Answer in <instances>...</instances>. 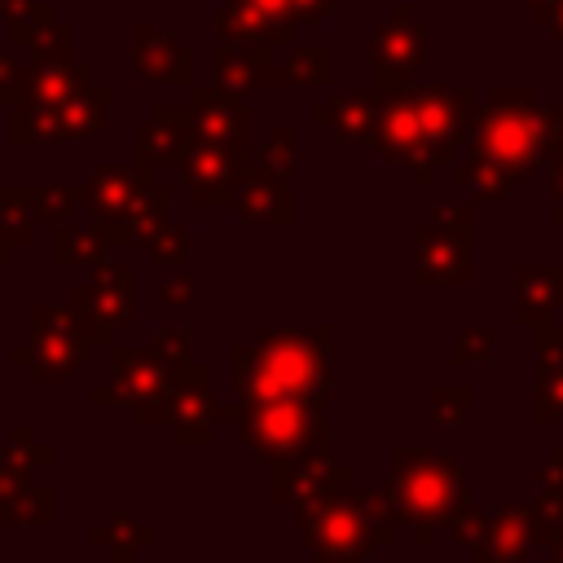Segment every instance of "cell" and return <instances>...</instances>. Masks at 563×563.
Returning a JSON list of instances; mask_svg holds the SVG:
<instances>
[{
    "label": "cell",
    "instance_id": "obj_4",
    "mask_svg": "<svg viewBox=\"0 0 563 563\" xmlns=\"http://www.w3.org/2000/svg\"><path fill=\"white\" fill-rule=\"evenodd\" d=\"M48 519V493L40 484H26L9 501H0V523H40Z\"/></svg>",
    "mask_w": 563,
    "mask_h": 563
},
{
    "label": "cell",
    "instance_id": "obj_6",
    "mask_svg": "<svg viewBox=\"0 0 563 563\" xmlns=\"http://www.w3.org/2000/svg\"><path fill=\"white\" fill-rule=\"evenodd\" d=\"M66 211H70V189H40V194H35L31 216H40V220H62Z\"/></svg>",
    "mask_w": 563,
    "mask_h": 563
},
{
    "label": "cell",
    "instance_id": "obj_5",
    "mask_svg": "<svg viewBox=\"0 0 563 563\" xmlns=\"http://www.w3.org/2000/svg\"><path fill=\"white\" fill-rule=\"evenodd\" d=\"M0 457H9L13 466H22V471H31L35 462H44V457H48V449H40V444L31 440V431H13V440H9V449H4Z\"/></svg>",
    "mask_w": 563,
    "mask_h": 563
},
{
    "label": "cell",
    "instance_id": "obj_2",
    "mask_svg": "<svg viewBox=\"0 0 563 563\" xmlns=\"http://www.w3.org/2000/svg\"><path fill=\"white\" fill-rule=\"evenodd\" d=\"M128 268H114L106 273L101 282L92 286H79L75 290V308L84 321H97V325H114V321H128V308H132V286H128Z\"/></svg>",
    "mask_w": 563,
    "mask_h": 563
},
{
    "label": "cell",
    "instance_id": "obj_1",
    "mask_svg": "<svg viewBox=\"0 0 563 563\" xmlns=\"http://www.w3.org/2000/svg\"><path fill=\"white\" fill-rule=\"evenodd\" d=\"M84 361V334L75 312L62 308H35V343H31V369L40 383L70 374Z\"/></svg>",
    "mask_w": 563,
    "mask_h": 563
},
{
    "label": "cell",
    "instance_id": "obj_3",
    "mask_svg": "<svg viewBox=\"0 0 563 563\" xmlns=\"http://www.w3.org/2000/svg\"><path fill=\"white\" fill-rule=\"evenodd\" d=\"M119 378H123V391L132 400H154L167 391V369L154 361V356H141L132 347H119Z\"/></svg>",
    "mask_w": 563,
    "mask_h": 563
},
{
    "label": "cell",
    "instance_id": "obj_7",
    "mask_svg": "<svg viewBox=\"0 0 563 563\" xmlns=\"http://www.w3.org/2000/svg\"><path fill=\"white\" fill-rule=\"evenodd\" d=\"M4 255H9V238L0 233V260H4Z\"/></svg>",
    "mask_w": 563,
    "mask_h": 563
}]
</instances>
